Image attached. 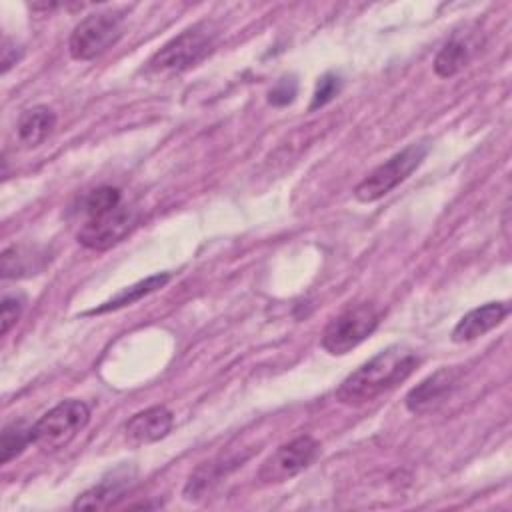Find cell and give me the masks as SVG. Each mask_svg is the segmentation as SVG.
I'll return each mask as SVG.
<instances>
[{"mask_svg":"<svg viewBox=\"0 0 512 512\" xmlns=\"http://www.w3.org/2000/svg\"><path fill=\"white\" fill-rule=\"evenodd\" d=\"M122 36V16L116 12H96L76 24L68 50L74 60H94L112 48Z\"/></svg>","mask_w":512,"mask_h":512,"instance_id":"5","label":"cell"},{"mask_svg":"<svg viewBox=\"0 0 512 512\" xmlns=\"http://www.w3.org/2000/svg\"><path fill=\"white\" fill-rule=\"evenodd\" d=\"M340 88H342L340 76L334 74V72H326L316 84V90H314V96H312V102H310V112H314V110L326 106L328 102H332L338 96Z\"/></svg>","mask_w":512,"mask_h":512,"instance_id":"20","label":"cell"},{"mask_svg":"<svg viewBox=\"0 0 512 512\" xmlns=\"http://www.w3.org/2000/svg\"><path fill=\"white\" fill-rule=\"evenodd\" d=\"M212 48V34L204 26H192L166 42L150 60L152 72H178L200 62Z\"/></svg>","mask_w":512,"mask_h":512,"instance_id":"6","label":"cell"},{"mask_svg":"<svg viewBox=\"0 0 512 512\" xmlns=\"http://www.w3.org/2000/svg\"><path fill=\"white\" fill-rule=\"evenodd\" d=\"M460 370L458 368H440L426 376L422 382H418L404 398L406 408L412 414H424L440 404H444L454 388L458 386Z\"/></svg>","mask_w":512,"mask_h":512,"instance_id":"9","label":"cell"},{"mask_svg":"<svg viewBox=\"0 0 512 512\" xmlns=\"http://www.w3.org/2000/svg\"><path fill=\"white\" fill-rule=\"evenodd\" d=\"M380 314L372 304H356L334 316L322 332V348L332 356H344L364 342L378 326Z\"/></svg>","mask_w":512,"mask_h":512,"instance_id":"4","label":"cell"},{"mask_svg":"<svg viewBox=\"0 0 512 512\" xmlns=\"http://www.w3.org/2000/svg\"><path fill=\"white\" fill-rule=\"evenodd\" d=\"M172 424L174 416L166 406H150L124 424V434L132 444H150L166 438Z\"/></svg>","mask_w":512,"mask_h":512,"instance_id":"11","label":"cell"},{"mask_svg":"<svg viewBox=\"0 0 512 512\" xmlns=\"http://www.w3.org/2000/svg\"><path fill=\"white\" fill-rule=\"evenodd\" d=\"M54 126H56L54 110L44 104H38V106L26 108L20 114V118L16 122V134L24 146L34 148L48 138V134L54 130Z\"/></svg>","mask_w":512,"mask_h":512,"instance_id":"13","label":"cell"},{"mask_svg":"<svg viewBox=\"0 0 512 512\" xmlns=\"http://www.w3.org/2000/svg\"><path fill=\"white\" fill-rule=\"evenodd\" d=\"M418 362V356L410 348L400 344L388 346L342 380L336 400L350 406L370 402L404 382L416 370Z\"/></svg>","mask_w":512,"mask_h":512,"instance_id":"1","label":"cell"},{"mask_svg":"<svg viewBox=\"0 0 512 512\" xmlns=\"http://www.w3.org/2000/svg\"><path fill=\"white\" fill-rule=\"evenodd\" d=\"M134 222V212L120 204L106 214L86 218V222L78 230V242L90 250H108L130 232Z\"/></svg>","mask_w":512,"mask_h":512,"instance_id":"8","label":"cell"},{"mask_svg":"<svg viewBox=\"0 0 512 512\" xmlns=\"http://www.w3.org/2000/svg\"><path fill=\"white\" fill-rule=\"evenodd\" d=\"M508 312L510 306L506 302H488L484 306H478L458 320L452 330V340L458 344L476 340L496 328L508 316Z\"/></svg>","mask_w":512,"mask_h":512,"instance_id":"12","label":"cell"},{"mask_svg":"<svg viewBox=\"0 0 512 512\" xmlns=\"http://www.w3.org/2000/svg\"><path fill=\"white\" fill-rule=\"evenodd\" d=\"M320 452V444L312 436H298L282 446H278L258 470V480L262 484H282L300 472H304Z\"/></svg>","mask_w":512,"mask_h":512,"instance_id":"7","label":"cell"},{"mask_svg":"<svg viewBox=\"0 0 512 512\" xmlns=\"http://www.w3.org/2000/svg\"><path fill=\"white\" fill-rule=\"evenodd\" d=\"M248 456H240V458H220V460H210L200 464L188 478L186 486H184V496L186 500H196L200 496H204L216 482H220L222 476H226L228 470L242 466V462Z\"/></svg>","mask_w":512,"mask_h":512,"instance_id":"14","label":"cell"},{"mask_svg":"<svg viewBox=\"0 0 512 512\" xmlns=\"http://www.w3.org/2000/svg\"><path fill=\"white\" fill-rule=\"evenodd\" d=\"M170 280V274H154V276H148L132 286H126L122 288L120 292H116L110 300H106L104 304H100L98 308H92L90 312L86 314H104V312H110V310H118V308H124V306H130L134 302H138L140 298L156 292L158 288H162L166 282Z\"/></svg>","mask_w":512,"mask_h":512,"instance_id":"15","label":"cell"},{"mask_svg":"<svg viewBox=\"0 0 512 512\" xmlns=\"http://www.w3.org/2000/svg\"><path fill=\"white\" fill-rule=\"evenodd\" d=\"M34 262H36V256H32L20 246H10L2 252V276L16 278V276L34 274L38 270Z\"/></svg>","mask_w":512,"mask_h":512,"instance_id":"19","label":"cell"},{"mask_svg":"<svg viewBox=\"0 0 512 512\" xmlns=\"http://www.w3.org/2000/svg\"><path fill=\"white\" fill-rule=\"evenodd\" d=\"M20 58H22L20 48L16 44H12V40L4 38V42H2V72L6 74Z\"/></svg>","mask_w":512,"mask_h":512,"instance_id":"23","label":"cell"},{"mask_svg":"<svg viewBox=\"0 0 512 512\" xmlns=\"http://www.w3.org/2000/svg\"><path fill=\"white\" fill-rule=\"evenodd\" d=\"M122 204V196L118 188L112 186H100L92 192H88L82 200V212L86 218H94L100 214H106Z\"/></svg>","mask_w":512,"mask_h":512,"instance_id":"18","label":"cell"},{"mask_svg":"<svg viewBox=\"0 0 512 512\" xmlns=\"http://www.w3.org/2000/svg\"><path fill=\"white\" fill-rule=\"evenodd\" d=\"M28 444H32V426H28L24 420L4 426L0 436V462L8 464L20 456Z\"/></svg>","mask_w":512,"mask_h":512,"instance_id":"17","label":"cell"},{"mask_svg":"<svg viewBox=\"0 0 512 512\" xmlns=\"http://www.w3.org/2000/svg\"><path fill=\"white\" fill-rule=\"evenodd\" d=\"M88 420L90 408L84 402L64 400L32 424V444L42 452H58L86 428Z\"/></svg>","mask_w":512,"mask_h":512,"instance_id":"2","label":"cell"},{"mask_svg":"<svg viewBox=\"0 0 512 512\" xmlns=\"http://www.w3.org/2000/svg\"><path fill=\"white\" fill-rule=\"evenodd\" d=\"M296 92H298V84L294 78H280L268 92V102L272 106H288L294 102Z\"/></svg>","mask_w":512,"mask_h":512,"instance_id":"22","label":"cell"},{"mask_svg":"<svg viewBox=\"0 0 512 512\" xmlns=\"http://www.w3.org/2000/svg\"><path fill=\"white\" fill-rule=\"evenodd\" d=\"M24 296L22 294H6L2 298V314H0V320H2V334H8L10 328L20 320L22 312H24Z\"/></svg>","mask_w":512,"mask_h":512,"instance_id":"21","label":"cell"},{"mask_svg":"<svg viewBox=\"0 0 512 512\" xmlns=\"http://www.w3.org/2000/svg\"><path fill=\"white\" fill-rule=\"evenodd\" d=\"M428 146L426 144H408L404 150L376 166L356 188L354 196L360 202H376L394 190L400 182H404L426 158Z\"/></svg>","mask_w":512,"mask_h":512,"instance_id":"3","label":"cell"},{"mask_svg":"<svg viewBox=\"0 0 512 512\" xmlns=\"http://www.w3.org/2000/svg\"><path fill=\"white\" fill-rule=\"evenodd\" d=\"M134 478H136V468L128 466V464H122V466L110 470L96 486H92L86 492H82L74 500L72 508L74 510H102V508H110L132 486Z\"/></svg>","mask_w":512,"mask_h":512,"instance_id":"10","label":"cell"},{"mask_svg":"<svg viewBox=\"0 0 512 512\" xmlns=\"http://www.w3.org/2000/svg\"><path fill=\"white\" fill-rule=\"evenodd\" d=\"M470 56H472L470 44L466 40L452 38L436 54V58H434V72L440 78H450V76L458 74L470 62Z\"/></svg>","mask_w":512,"mask_h":512,"instance_id":"16","label":"cell"}]
</instances>
